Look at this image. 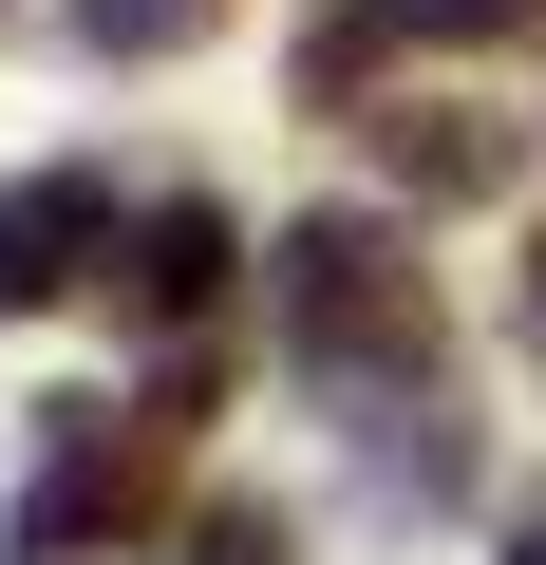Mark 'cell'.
Returning <instances> with one entry per match:
<instances>
[{"label":"cell","mask_w":546,"mask_h":565,"mask_svg":"<svg viewBox=\"0 0 546 565\" xmlns=\"http://www.w3.org/2000/svg\"><path fill=\"white\" fill-rule=\"evenodd\" d=\"M508 565H546V527H527V546H508Z\"/></svg>","instance_id":"9c48e42d"},{"label":"cell","mask_w":546,"mask_h":565,"mask_svg":"<svg viewBox=\"0 0 546 565\" xmlns=\"http://www.w3.org/2000/svg\"><path fill=\"white\" fill-rule=\"evenodd\" d=\"M132 527H151V434H114V415H57V452H39V490H20V565L132 546Z\"/></svg>","instance_id":"7a4b0ae2"},{"label":"cell","mask_w":546,"mask_h":565,"mask_svg":"<svg viewBox=\"0 0 546 565\" xmlns=\"http://www.w3.org/2000/svg\"><path fill=\"white\" fill-rule=\"evenodd\" d=\"M283 340L321 359V377H415L433 359V282L396 264V226H283Z\"/></svg>","instance_id":"6da1fadb"},{"label":"cell","mask_w":546,"mask_h":565,"mask_svg":"<svg viewBox=\"0 0 546 565\" xmlns=\"http://www.w3.org/2000/svg\"><path fill=\"white\" fill-rule=\"evenodd\" d=\"M527 340H546V245H527Z\"/></svg>","instance_id":"ba28073f"},{"label":"cell","mask_w":546,"mask_h":565,"mask_svg":"<svg viewBox=\"0 0 546 565\" xmlns=\"http://www.w3.org/2000/svg\"><path fill=\"white\" fill-rule=\"evenodd\" d=\"M226 264H245V245H226V207H151L114 282H132V321H207V302H226Z\"/></svg>","instance_id":"277c9868"},{"label":"cell","mask_w":546,"mask_h":565,"mask_svg":"<svg viewBox=\"0 0 546 565\" xmlns=\"http://www.w3.org/2000/svg\"><path fill=\"white\" fill-rule=\"evenodd\" d=\"M377 39H546V0H358L340 57H377Z\"/></svg>","instance_id":"5b68a950"},{"label":"cell","mask_w":546,"mask_h":565,"mask_svg":"<svg viewBox=\"0 0 546 565\" xmlns=\"http://www.w3.org/2000/svg\"><path fill=\"white\" fill-rule=\"evenodd\" d=\"M76 264H114V189L95 170H20L0 189V321H39Z\"/></svg>","instance_id":"3957f363"},{"label":"cell","mask_w":546,"mask_h":565,"mask_svg":"<svg viewBox=\"0 0 546 565\" xmlns=\"http://www.w3.org/2000/svg\"><path fill=\"white\" fill-rule=\"evenodd\" d=\"M207 20H226V0H76V39H95V57H189Z\"/></svg>","instance_id":"8992f818"},{"label":"cell","mask_w":546,"mask_h":565,"mask_svg":"<svg viewBox=\"0 0 546 565\" xmlns=\"http://www.w3.org/2000/svg\"><path fill=\"white\" fill-rule=\"evenodd\" d=\"M189 565H283V509H207V527H189Z\"/></svg>","instance_id":"52a82bcc"}]
</instances>
